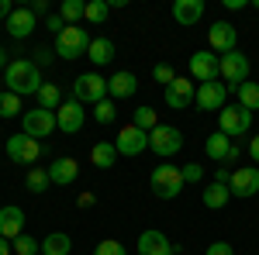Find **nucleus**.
Here are the masks:
<instances>
[{
	"instance_id": "1",
	"label": "nucleus",
	"mask_w": 259,
	"mask_h": 255,
	"mask_svg": "<svg viewBox=\"0 0 259 255\" xmlns=\"http://www.w3.org/2000/svg\"><path fill=\"white\" fill-rule=\"evenodd\" d=\"M4 83L11 93L18 97H28V93H38L41 90V76H38V66L31 59H14L7 69H4Z\"/></svg>"
},
{
	"instance_id": "2",
	"label": "nucleus",
	"mask_w": 259,
	"mask_h": 255,
	"mask_svg": "<svg viewBox=\"0 0 259 255\" xmlns=\"http://www.w3.org/2000/svg\"><path fill=\"white\" fill-rule=\"evenodd\" d=\"M149 186H152V193L159 196V200H173L183 190V173H180L177 166H156Z\"/></svg>"
},
{
	"instance_id": "3",
	"label": "nucleus",
	"mask_w": 259,
	"mask_h": 255,
	"mask_svg": "<svg viewBox=\"0 0 259 255\" xmlns=\"http://www.w3.org/2000/svg\"><path fill=\"white\" fill-rule=\"evenodd\" d=\"M87 48H90V35H87L83 28H76V24H66V31L56 35V52H59L66 62L87 56Z\"/></svg>"
},
{
	"instance_id": "4",
	"label": "nucleus",
	"mask_w": 259,
	"mask_h": 255,
	"mask_svg": "<svg viewBox=\"0 0 259 255\" xmlns=\"http://www.w3.org/2000/svg\"><path fill=\"white\" fill-rule=\"evenodd\" d=\"M252 128V111H245L242 104H232V107H221L218 111V131L228 138L245 135Z\"/></svg>"
},
{
	"instance_id": "5",
	"label": "nucleus",
	"mask_w": 259,
	"mask_h": 255,
	"mask_svg": "<svg viewBox=\"0 0 259 255\" xmlns=\"http://www.w3.org/2000/svg\"><path fill=\"white\" fill-rule=\"evenodd\" d=\"M107 97V79H100L97 73H83L73 79V100L76 104H100Z\"/></svg>"
},
{
	"instance_id": "6",
	"label": "nucleus",
	"mask_w": 259,
	"mask_h": 255,
	"mask_svg": "<svg viewBox=\"0 0 259 255\" xmlns=\"http://www.w3.org/2000/svg\"><path fill=\"white\" fill-rule=\"evenodd\" d=\"M24 135L28 138H49L59 124H56V111H45V107H35V111H24Z\"/></svg>"
},
{
	"instance_id": "7",
	"label": "nucleus",
	"mask_w": 259,
	"mask_h": 255,
	"mask_svg": "<svg viewBox=\"0 0 259 255\" xmlns=\"http://www.w3.org/2000/svg\"><path fill=\"white\" fill-rule=\"evenodd\" d=\"M149 148L156 152V156H177L180 148H183V135H180L173 124H159L156 131H149Z\"/></svg>"
},
{
	"instance_id": "8",
	"label": "nucleus",
	"mask_w": 259,
	"mask_h": 255,
	"mask_svg": "<svg viewBox=\"0 0 259 255\" xmlns=\"http://www.w3.org/2000/svg\"><path fill=\"white\" fill-rule=\"evenodd\" d=\"M7 156L14 159V162H21V166L38 162V156H41L38 138H28L24 131H21V135H11V138H7Z\"/></svg>"
},
{
	"instance_id": "9",
	"label": "nucleus",
	"mask_w": 259,
	"mask_h": 255,
	"mask_svg": "<svg viewBox=\"0 0 259 255\" xmlns=\"http://www.w3.org/2000/svg\"><path fill=\"white\" fill-rule=\"evenodd\" d=\"M190 76L197 83H214L221 76V56H214V52H194L190 56Z\"/></svg>"
},
{
	"instance_id": "10",
	"label": "nucleus",
	"mask_w": 259,
	"mask_h": 255,
	"mask_svg": "<svg viewBox=\"0 0 259 255\" xmlns=\"http://www.w3.org/2000/svg\"><path fill=\"white\" fill-rule=\"evenodd\" d=\"M207 41H211V52H214V56H228V52H235L239 31H235L228 21H214V24L207 28Z\"/></svg>"
},
{
	"instance_id": "11",
	"label": "nucleus",
	"mask_w": 259,
	"mask_h": 255,
	"mask_svg": "<svg viewBox=\"0 0 259 255\" xmlns=\"http://www.w3.org/2000/svg\"><path fill=\"white\" fill-rule=\"evenodd\" d=\"M249 69H252V66H249V59L242 56L239 48H235V52H228V56H221V79H228L235 90L249 79Z\"/></svg>"
},
{
	"instance_id": "12",
	"label": "nucleus",
	"mask_w": 259,
	"mask_h": 255,
	"mask_svg": "<svg viewBox=\"0 0 259 255\" xmlns=\"http://www.w3.org/2000/svg\"><path fill=\"white\" fill-rule=\"evenodd\" d=\"M114 148H118V156H142L145 148H149V135L135 128V124H128V128H121V135L114 138Z\"/></svg>"
},
{
	"instance_id": "13",
	"label": "nucleus",
	"mask_w": 259,
	"mask_h": 255,
	"mask_svg": "<svg viewBox=\"0 0 259 255\" xmlns=\"http://www.w3.org/2000/svg\"><path fill=\"white\" fill-rule=\"evenodd\" d=\"M259 193V169L256 166H242L232 173V196H242V200H249V196Z\"/></svg>"
},
{
	"instance_id": "14",
	"label": "nucleus",
	"mask_w": 259,
	"mask_h": 255,
	"mask_svg": "<svg viewBox=\"0 0 259 255\" xmlns=\"http://www.w3.org/2000/svg\"><path fill=\"white\" fill-rule=\"evenodd\" d=\"M204 152L214 159V162H235V159H239V145L228 135L214 131V135H207V141H204Z\"/></svg>"
},
{
	"instance_id": "15",
	"label": "nucleus",
	"mask_w": 259,
	"mask_h": 255,
	"mask_svg": "<svg viewBox=\"0 0 259 255\" xmlns=\"http://www.w3.org/2000/svg\"><path fill=\"white\" fill-rule=\"evenodd\" d=\"M35 28H38V14H35L31 7L11 11V18H7V35H11V38H28Z\"/></svg>"
},
{
	"instance_id": "16",
	"label": "nucleus",
	"mask_w": 259,
	"mask_h": 255,
	"mask_svg": "<svg viewBox=\"0 0 259 255\" xmlns=\"http://www.w3.org/2000/svg\"><path fill=\"white\" fill-rule=\"evenodd\" d=\"M194 100H197V93H194V83H190V79L177 76L169 86H166V104H169L173 111H187Z\"/></svg>"
},
{
	"instance_id": "17",
	"label": "nucleus",
	"mask_w": 259,
	"mask_h": 255,
	"mask_svg": "<svg viewBox=\"0 0 259 255\" xmlns=\"http://www.w3.org/2000/svg\"><path fill=\"white\" fill-rule=\"evenodd\" d=\"M225 97H228V86L218 83V79L197 86V107L200 111H221V107H225Z\"/></svg>"
},
{
	"instance_id": "18",
	"label": "nucleus",
	"mask_w": 259,
	"mask_h": 255,
	"mask_svg": "<svg viewBox=\"0 0 259 255\" xmlns=\"http://www.w3.org/2000/svg\"><path fill=\"white\" fill-rule=\"evenodd\" d=\"M21 231H24V211H21L18 203L0 207V238L14 241V238H21Z\"/></svg>"
},
{
	"instance_id": "19",
	"label": "nucleus",
	"mask_w": 259,
	"mask_h": 255,
	"mask_svg": "<svg viewBox=\"0 0 259 255\" xmlns=\"http://www.w3.org/2000/svg\"><path fill=\"white\" fill-rule=\"evenodd\" d=\"M83 121H87V114H83V104H76V100H66L59 111H56V124H59V131H66V135L80 131Z\"/></svg>"
},
{
	"instance_id": "20",
	"label": "nucleus",
	"mask_w": 259,
	"mask_h": 255,
	"mask_svg": "<svg viewBox=\"0 0 259 255\" xmlns=\"http://www.w3.org/2000/svg\"><path fill=\"white\" fill-rule=\"evenodd\" d=\"M139 255H173V245L162 231H142L139 235Z\"/></svg>"
},
{
	"instance_id": "21",
	"label": "nucleus",
	"mask_w": 259,
	"mask_h": 255,
	"mask_svg": "<svg viewBox=\"0 0 259 255\" xmlns=\"http://www.w3.org/2000/svg\"><path fill=\"white\" fill-rule=\"evenodd\" d=\"M173 18L183 28H194L200 18H204V0H177L173 4Z\"/></svg>"
},
{
	"instance_id": "22",
	"label": "nucleus",
	"mask_w": 259,
	"mask_h": 255,
	"mask_svg": "<svg viewBox=\"0 0 259 255\" xmlns=\"http://www.w3.org/2000/svg\"><path fill=\"white\" fill-rule=\"evenodd\" d=\"M76 176H80V162H76V159H56V162L49 166V179H52L56 186H66V183H73Z\"/></svg>"
},
{
	"instance_id": "23",
	"label": "nucleus",
	"mask_w": 259,
	"mask_h": 255,
	"mask_svg": "<svg viewBox=\"0 0 259 255\" xmlns=\"http://www.w3.org/2000/svg\"><path fill=\"white\" fill-rule=\"evenodd\" d=\"M139 90V79H135V73H114V76L107 79V93L114 100H124V97H132Z\"/></svg>"
},
{
	"instance_id": "24",
	"label": "nucleus",
	"mask_w": 259,
	"mask_h": 255,
	"mask_svg": "<svg viewBox=\"0 0 259 255\" xmlns=\"http://www.w3.org/2000/svg\"><path fill=\"white\" fill-rule=\"evenodd\" d=\"M87 59L94 62V66H107V62L114 59V41H111V38H90Z\"/></svg>"
},
{
	"instance_id": "25",
	"label": "nucleus",
	"mask_w": 259,
	"mask_h": 255,
	"mask_svg": "<svg viewBox=\"0 0 259 255\" xmlns=\"http://www.w3.org/2000/svg\"><path fill=\"white\" fill-rule=\"evenodd\" d=\"M90 162H94L97 169H111V166L118 162V148H114V141H97V145L90 148Z\"/></svg>"
},
{
	"instance_id": "26",
	"label": "nucleus",
	"mask_w": 259,
	"mask_h": 255,
	"mask_svg": "<svg viewBox=\"0 0 259 255\" xmlns=\"http://www.w3.org/2000/svg\"><path fill=\"white\" fill-rule=\"evenodd\" d=\"M228 200H232V186H221V183H207V186H204V207L221 211Z\"/></svg>"
},
{
	"instance_id": "27",
	"label": "nucleus",
	"mask_w": 259,
	"mask_h": 255,
	"mask_svg": "<svg viewBox=\"0 0 259 255\" xmlns=\"http://www.w3.org/2000/svg\"><path fill=\"white\" fill-rule=\"evenodd\" d=\"M69 248H73V241H69V235H62V231H52V235L41 241V255H69Z\"/></svg>"
},
{
	"instance_id": "28",
	"label": "nucleus",
	"mask_w": 259,
	"mask_h": 255,
	"mask_svg": "<svg viewBox=\"0 0 259 255\" xmlns=\"http://www.w3.org/2000/svg\"><path fill=\"white\" fill-rule=\"evenodd\" d=\"M38 107H45V111H59V107H62L59 86H52V83H41V90H38Z\"/></svg>"
},
{
	"instance_id": "29",
	"label": "nucleus",
	"mask_w": 259,
	"mask_h": 255,
	"mask_svg": "<svg viewBox=\"0 0 259 255\" xmlns=\"http://www.w3.org/2000/svg\"><path fill=\"white\" fill-rule=\"evenodd\" d=\"M132 124H135V128H142L145 135L159 128V121H156V111H152L149 104H142V107H135V121H132Z\"/></svg>"
},
{
	"instance_id": "30",
	"label": "nucleus",
	"mask_w": 259,
	"mask_h": 255,
	"mask_svg": "<svg viewBox=\"0 0 259 255\" xmlns=\"http://www.w3.org/2000/svg\"><path fill=\"white\" fill-rule=\"evenodd\" d=\"M239 104L245 107V111H259V83H242L239 86Z\"/></svg>"
},
{
	"instance_id": "31",
	"label": "nucleus",
	"mask_w": 259,
	"mask_h": 255,
	"mask_svg": "<svg viewBox=\"0 0 259 255\" xmlns=\"http://www.w3.org/2000/svg\"><path fill=\"white\" fill-rule=\"evenodd\" d=\"M59 18H62V21H69V24H76L80 18H87V4H83V0H62Z\"/></svg>"
},
{
	"instance_id": "32",
	"label": "nucleus",
	"mask_w": 259,
	"mask_h": 255,
	"mask_svg": "<svg viewBox=\"0 0 259 255\" xmlns=\"http://www.w3.org/2000/svg\"><path fill=\"white\" fill-rule=\"evenodd\" d=\"M107 14H111V4H107V0H90V4H87V21H90V24H104Z\"/></svg>"
},
{
	"instance_id": "33",
	"label": "nucleus",
	"mask_w": 259,
	"mask_h": 255,
	"mask_svg": "<svg viewBox=\"0 0 259 255\" xmlns=\"http://www.w3.org/2000/svg\"><path fill=\"white\" fill-rule=\"evenodd\" d=\"M24 183H28V190H31V193H45L52 179H49V169H31Z\"/></svg>"
},
{
	"instance_id": "34",
	"label": "nucleus",
	"mask_w": 259,
	"mask_h": 255,
	"mask_svg": "<svg viewBox=\"0 0 259 255\" xmlns=\"http://www.w3.org/2000/svg\"><path fill=\"white\" fill-rule=\"evenodd\" d=\"M94 118H97V124H114V118H118L114 100H100V104H94Z\"/></svg>"
},
{
	"instance_id": "35",
	"label": "nucleus",
	"mask_w": 259,
	"mask_h": 255,
	"mask_svg": "<svg viewBox=\"0 0 259 255\" xmlns=\"http://www.w3.org/2000/svg\"><path fill=\"white\" fill-rule=\"evenodd\" d=\"M14 114H21V97L18 93H0V118H14Z\"/></svg>"
},
{
	"instance_id": "36",
	"label": "nucleus",
	"mask_w": 259,
	"mask_h": 255,
	"mask_svg": "<svg viewBox=\"0 0 259 255\" xmlns=\"http://www.w3.org/2000/svg\"><path fill=\"white\" fill-rule=\"evenodd\" d=\"M11 248H14V255H38L41 252L38 241H35V238H28V235L14 238V241H11Z\"/></svg>"
},
{
	"instance_id": "37",
	"label": "nucleus",
	"mask_w": 259,
	"mask_h": 255,
	"mask_svg": "<svg viewBox=\"0 0 259 255\" xmlns=\"http://www.w3.org/2000/svg\"><path fill=\"white\" fill-rule=\"evenodd\" d=\"M94 255H128V252H124V245H121V241L107 238V241H100V245H97V252H94Z\"/></svg>"
},
{
	"instance_id": "38",
	"label": "nucleus",
	"mask_w": 259,
	"mask_h": 255,
	"mask_svg": "<svg viewBox=\"0 0 259 255\" xmlns=\"http://www.w3.org/2000/svg\"><path fill=\"white\" fill-rule=\"evenodd\" d=\"M183 183H200V176H204V169H200V162H187L183 169Z\"/></svg>"
},
{
	"instance_id": "39",
	"label": "nucleus",
	"mask_w": 259,
	"mask_h": 255,
	"mask_svg": "<svg viewBox=\"0 0 259 255\" xmlns=\"http://www.w3.org/2000/svg\"><path fill=\"white\" fill-rule=\"evenodd\" d=\"M152 76H156V83H166V86H169V83L177 79V73H173V66H166V62H159V66L152 69Z\"/></svg>"
},
{
	"instance_id": "40",
	"label": "nucleus",
	"mask_w": 259,
	"mask_h": 255,
	"mask_svg": "<svg viewBox=\"0 0 259 255\" xmlns=\"http://www.w3.org/2000/svg\"><path fill=\"white\" fill-rule=\"evenodd\" d=\"M62 24H66V21H62L59 14H52V18L45 21V28H49V31H56V35H62V31H66V28H62Z\"/></svg>"
},
{
	"instance_id": "41",
	"label": "nucleus",
	"mask_w": 259,
	"mask_h": 255,
	"mask_svg": "<svg viewBox=\"0 0 259 255\" xmlns=\"http://www.w3.org/2000/svg\"><path fill=\"white\" fill-rule=\"evenodd\" d=\"M207 255H232V245H228V241H214V245L207 248Z\"/></svg>"
},
{
	"instance_id": "42",
	"label": "nucleus",
	"mask_w": 259,
	"mask_h": 255,
	"mask_svg": "<svg viewBox=\"0 0 259 255\" xmlns=\"http://www.w3.org/2000/svg\"><path fill=\"white\" fill-rule=\"evenodd\" d=\"M49 62H52V52L49 48H38L35 52V66H49Z\"/></svg>"
},
{
	"instance_id": "43",
	"label": "nucleus",
	"mask_w": 259,
	"mask_h": 255,
	"mask_svg": "<svg viewBox=\"0 0 259 255\" xmlns=\"http://www.w3.org/2000/svg\"><path fill=\"white\" fill-rule=\"evenodd\" d=\"M214 183H221V186H232V173H228V169H218V173H214Z\"/></svg>"
},
{
	"instance_id": "44",
	"label": "nucleus",
	"mask_w": 259,
	"mask_h": 255,
	"mask_svg": "<svg viewBox=\"0 0 259 255\" xmlns=\"http://www.w3.org/2000/svg\"><path fill=\"white\" fill-rule=\"evenodd\" d=\"M11 18V4H7V0H0V21H7Z\"/></svg>"
},
{
	"instance_id": "45",
	"label": "nucleus",
	"mask_w": 259,
	"mask_h": 255,
	"mask_svg": "<svg viewBox=\"0 0 259 255\" xmlns=\"http://www.w3.org/2000/svg\"><path fill=\"white\" fill-rule=\"evenodd\" d=\"M225 7H228V11H242V7H245V0H225Z\"/></svg>"
},
{
	"instance_id": "46",
	"label": "nucleus",
	"mask_w": 259,
	"mask_h": 255,
	"mask_svg": "<svg viewBox=\"0 0 259 255\" xmlns=\"http://www.w3.org/2000/svg\"><path fill=\"white\" fill-rule=\"evenodd\" d=\"M249 152H252V159H256V162H259V135L252 138V141H249Z\"/></svg>"
},
{
	"instance_id": "47",
	"label": "nucleus",
	"mask_w": 259,
	"mask_h": 255,
	"mask_svg": "<svg viewBox=\"0 0 259 255\" xmlns=\"http://www.w3.org/2000/svg\"><path fill=\"white\" fill-rule=\"evenodd\" d=\"M14 252V248H11V241H7V238H0V255H11Z\"/></svg>"
},
{
	"instance_id": "48",
	"label": "nucleus",
	"mask_w": 259,
	"mask_h": 255,
	"mask_svg": "<svg viewBox=\"0 0 259 255\" xmlns=\"http://www.w3.org/2000/svg\"><path fill=\"white\" fill-rule=\"evenodd\" d=\"M80 207H94V193H83L80 196Z\"/></svg>"
},
{
	"instance_id": "49",
	"label": "nucleus",
	"mask_w": 259,
	"mask_h": 255,
	"mask_svg": "<svg viewBox=\"0 0 259 255\" xmlns=\"http://www.w3.org/2000/svg\"><path fill=\"white\" fill-rule=\"evenodd\" d=\"M0 66H4V69L11 66V62H7V52H4V48H0Z\"/></svg>"
},
{
	"instance_id": "50",
	"label": "nucleus",
	"mask_w": 259,
	"mask_h": 255,
	"mask_svg": "<svg viewBox=\"0 0 259 255\" xmlns=\"http://www.w3.org/2000/svg\"><path fill=\"white\" fill-rule=\"evenodd\" d=\"M38 255H41V252H38Z\"/></svg>"
}]
</instances>
